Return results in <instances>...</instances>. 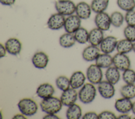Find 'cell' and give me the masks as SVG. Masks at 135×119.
Instances as JSON below:
<instances>
[{
	"label": "cell",
	"instance_id": "6da1fadb",
	"mask_svg": "<svg viewBox=\"0 0 135 119\" xmlns=\"http://www.w3.org/2000/svg\"><path fill=\"white\" fill-rule=\"evenodd\" d=\"M40 105L42 111L46 114L57 113L63 105L60 99L53 96L43 99Z\"/></svg>",
	"mask_w": 135,
	"mask_h": 119
},
{
	"label": "cell",
	"instance_id": "7a4b0ae2",
	"mask_svg": "<svg viewBox=\"0 0 135 119\" xmlns=\"http://www.w3.org/2000/svg\"><path fill=\"white\" fill-rule=\"evenodd\" d=\"M97 94V90L93 84L86 83L84 84L78 93L80 101L84 104H89L93 102Z\"/></svg>",
	"mask_w": 135,
	"mask_h": 119
},
{
	"label": "cell",
	"instance_id": "3957f363",
	"mask_svg": "<svg viewBox=\"0 0 135 119\" xmlns=\"http://www.w3.org/2000/svg\"><path fill=\"white\" fill-rule=\"evenodd\" d=\"M21 113L26 116H32L37 111L38 106L35 101L30 98H24L20 100L17 104Z\"/></svg>",
	"mask_w": 135,
	"mask_h": 119
},
{
	"label": "cell",
	"instance_id": "277c9868",
	"mask_svg": "<svg viewBox=\"0 0 135 119\" xmlns=\"http://www.w3.org/2000/svg\"><path fill=\"white\" fill-rule=\"evenodd\" d=\"M55 8L57 13L64 16H70L75 13L76 5L71 0H57L55 2Z\"/></svg>",
	"mask_w": 135,
	"mask_h": 119
},
{
	"label": "cell",
	"instance_id": "5b68a950",
	"mask_svg": "<svg viewBox=\"0 0 135 119\" xmlns=\"http://www.w3.org/2000/svg\"><path fill=\"white\" fill-rule=\"evenodd\" d=\"M86 74L88 81L93 84H98L102 81L103 77L101 68L96 64H91L88 68Z\"/></svg>",
	"mask_w": 135,
	"mask_h": 119
},
{
	"label": "cell",
	"instance_id": "8992f818",
	"mask_svg": "<svg viewBox=\"0 0 135 119\" xmlns=\"http://www.w3.org/2000/svg\"><path fill=\"white\" fill-rule=\"evenodd\" d=\"M113 64L120 71H124L130 68L131 61L126 54L118 52L113 57Z\"/></svg>",
	"mask_w": 135,
	"mask_h": 119
},
{
	"label": "cell",
	"instance_id": "52a82bcc",
	"mask_svg": "<svg viewBox=\"0 0 135 119\" xmlns=\"http://www.w3.org/2000/svg\"><path fill=\"white\" fill-rule=\"evenodd\" d=\"M94 23L97 27L100 29L108 30L111 25L110 16L104 12L97 13L94 18Z\"/></svg>",
	"mask_w": 135,
	"mask_h": 119
},
{
	"label": "cell",
	"instance_id": "ba28073f",
	"mask_svg": "<svg viewBox=\"0 0 135 119\" xmlns=\"http://www.w3.org/2000/svg\"><path fill=\"white\" fill-rule=\"evenodd\" d=\"M98 90L100 95L105 99L112 98L115 94L114 84L107 80L101 81L98 85Z\"/></svg>",
	"mask_w": 135,
	"mask_h": 119
},
{
	"label": "cell",
	"instance_id": "9c48e42d",
	"mask_svg": "<svg viewBox=\"0 0 135 119\" xmlns=\"http://www.w3.org/2000/svg\"><path fill=\"white\" fill-rule=\"evenodd\" d=\"M81 19L76 15L68 16L65 19L64 28L66 33L74 34L81 27Z\"/></svg>",
	"mask_w": 135,
	"mask_h": 119
},
{
	"label": "cell",
	"instance_id": "30bf717a",
	"mask_svg": "<svg viewBox=\"0 0 135 119\" xmlns=\"http://www.w3.org/2000/svg\"><path fill=\"white\" fill-rule=\"evenodd\" d=\"M65 16L57 13L52 14L47 21L48 28L51 30H59L64 27L65 21Z\"/></svg>",
	"mask_w": 135,
	"mask_h": 119
},
{
	"label": "cell",
	"instance_id": "8fae6325",
	"mask_svg": "<svg viewBox=\"0 0 135 119\" xmlns=\"http://www.w3.org/2000/svg\"><path fill=\"white\" fill-rule=\"evenodd\" d=\"M118 42L116 37L112 36H107L103 38L100 45V50L105 53H112L116 48Z\"/></svg>",
	"mask_w": 135,
	"mask_h": 119
},
{
	"label": "cell",
	"instance_id": "7c38bea8",
	"mask_svg": "<svg viewBox=\"0 0 135 119\" xmlns=\"http://www.w3.org/2000/svg\"><path fill=\"white\" fill-rule=\"evenodd\" d=\"M78 96V94L76 89L71 88L63 91L60 97V100L63 105L69 106L75 103L77 100Z\"/></svg>",
	"mask_w": 135,
	"mask_h": 119
},
{
	"label": "cell",
	"instance_id": "4fadbf2b",
	"mask_svg": "<svg viewBox=\"0 0 135 119\" xmlns=\"http://www.w3.org/2000/svg\"><path fill=\"white\" fill-rule=\"evenodd\" d=\"M49 61L48 56L44 52H37L33 56L32 62L33 66L40 69H44L47 66Z\"/></svg>",
	"mask_w": 135,
	"mask_h": 119
},
{
	"label": "cell",
	"instance_id": "5bb4252c",
	"mask_svg": "<svg viewBox=\"0 0 135 119\" xmlns=\"http://www.w3.org/2000/svg\"><path fill=\"white\" fill-rule=\"evenodd\" d=\"M7 52L10 55L16 56L18 55L22 50V43L16 38H10L5 43Z\"/></svg>",
	"mask_w": 135,
	"mask_h": 119
},
{
	"label": "cell",
	"instance_id": "9a60e30c",
	"mask_svg": "<svg viewBox=\"0 0 135 119\" xmlns=\"http://www.w3.org/2000/svg\"><path fill=\"white\" fill-rule=\"evenodd\" d=\"M132 103L131 99L122 97L116 100L114 107L118 112L121 114L128 113L132 110Z\"/></svg>",
	"mask_w": 135,
	"mask_h": 119
},
{
	"label": "cell",
	"instance_id": "2e32d148",
	"mask_svg": "<svg viewBox=\"0 0 135 119\" xmlns=\"http://www.w3.org/2000/svg\"><path fill=\"white\" fill-rule=\"evenodd\" d=\"M92 9L91 6L85 2H80L76 5V15L81 19H87L90 18Z\"/></svg>",
	"mask_w": 135,
	"mask_h": 119
},
{
	"label": "cell",
	"instance_id": "e0dca14e",
	"mask_svg": "<svg viewBox=\"0 0 135 119\" xmlns=\"http://www.w3.org/2000/svg\"><path fill=\"white\" fill-rule=\"evenodd\" d=\"M100 51V49H99L98 46L91 45L85 48L83 50L82 53V58L86 61H93L95 60L99 55Z\"/></svg>",
	"mask_w": 135,
	"mask_h": 119
},
{
	"label": "cell",
	"instance_id": "ac0fdd59",
	"mask_svg": "<svg viewBox=\"0 0 135 119\" xmlns=\"http://www.w3.org/2000/svg\"><path fill=\"white\" fill-rule=\"evenodd\" d=\"M55 89L53 86L49 83H44L40 84L36 89L37 95L41 99H46L53 96Z\"/></svg>",
	"mask_w": 135,
	"mask_h": 119
},
{
	"label": "cell",
	"instance_id": "d6986e66",
	"mask_svg": "<svg viewBox=\"0 0 135 119\" xmlns=\"http://www.w3.org/2000/svg\"><path fill=\"white\" fill-rule=\"evenodd\" d=\"M85 79V76L82 71H76L73 72L70 78L71 88L74 89L81 88L84 84Z\"/></svg>",
	"mask_w": 135,
	"mask_h": 119
},
{
	"label": "cell",
	"instance_id": "ffe728a7",
	"mask_svg": "<svg viewBox=\"0 0 135 119\" xmlns=\"http://www.w3.org/2000/svg\"><path fill=\"white\" fill-rule=\"evenodd\" d=\"M103 31L98 28L91 30L89 34V42L91 45L98 46L104 38Z\"/></svg>",
	"mask_w": 135,
	"mask_h": 119
},
{
	"label": "cell",
	"instance_id": "44dd1931",
	"mask_svg": "<svg viewBox=\"0 0 135 119\" xmlns=\"http://www.w3.org/2000/svg\"><path fill=\"white\" fill-rule=\"evenodd\" d=\"M120 70L114 66L110 67L107 68L105 76L107 80L113 84H117L120 79Z\"/></svg>",
	"mask_w": 135,
	"mask_h": 119
},
{
	"label": "cell",
	"instance_id": "7402d4cb",
	"mask_svg": "<svg viewBox=\"0 0 135 119\" xmlns=\"http://www.w3.org/2000/svg\"><path fill=\"white\" fill-rule=\"evenodd\" d=\"M95 61V64L101 68H108L113 64V57L108 53H100Z\"/></svg>",
	"mask_w": 135,
	"mask_h": 119
},
{
	"label": "cell",
	"instance_id": "603a6c76",
	"mask_svg": "<svg viewBox=\"0 0 135 119\" xmlns=\"http://www.w3.org/2000/svg\"><path fill=\"white\" fill-rule=\"evenodd\" d=\"M133 42L125 38L118 42L116 49L118 53L127 54L133 50Z\"/></svg>",
	"mask_w": 135,
	"mask_h": 119
},
{
	"label": "cell",
	"instance_id": "cb8c5ba5",
	"mask_svg": "<svg viewBox=\"0 0 135 119\" xmlns=\"http://www.w3.org/2000/svg\"><path fill=\"white\" fill-rule=\"evenodd\" d=\"M66 116L68 119H79L82 116V110L80 105L74 103L69 106L66 110Z\"/></svg>",
	"mask_w": 135,
	"mask_h": 119
},
{
	"label": "cell",
	"instance_id": "d4e9b609",
	"mask_svg": "<svg viewBox=\"0 0 135 119\" xmlns=\"http://www.w3.org/2000/svg\"><path fill=\"white\" fill-rule=\"evenodd\" d=\"M75 39L73 34L66 33L62 35L59 38V44L63 48H68L72 47L75 43Z\"/></svg>",
	"mask_w": 135,
	"mask_h": 119
},
{
	"label": "cell",
	"instance_id": "484cf974",
	"mask_svg": "<svg viewBox=\"0 0 135 119\" xmlns=\"http://www.w3.org/2000/svg\"><path fill=\"white\" fill-rule=\"evenodd\" d=\"M110 0H92L91 3L92 10L95 13L104 12L108 7Z\"/></svg>",
	"mask_w": 135,
	"mask_h": 119
},
{
	"label": "cell",
	"instance_id": "4316f807",
	"mask_svg": "<svg viewBox=\"0 0 135 119\" xmlns=\"http://www.w3.org/2000/svg\"><path fill=\"white\" fill-rule=\"evenodd\" d=\"M89 34L88 30L83 27H80L73 34L76 41L81 44H84L89 41Z\"/></svg>",
	"mask_w": 135,
	"mask_h": 119
},
{
	"label": "cell",
	"instance_id": "83f0119b",
	"mask_svg": "<svg viewBox=\"0 0 135 119\" xmlns=\"http://www.w3.org/2000/svg\"><path fill=\"white\" fill-rule=\"evenodd\" d=\"M120 92L123 98L132 99L135 98V85L134 84H126L123 85Z\"/></svg>",
	"mask_w": 135,
	"mask_h": 119
},
{
	"label": "cell",
	"instance_id": "f1b7e54d",
	"mask_svg": "<svg viewBox=\"0 0 135 119\" xmlns=\"http://www.w3.org/2000/svg\"><path fill=\"white\" fill-rule=\"evenodd\" d=\"M111 25L116 27L119 28L121 27L124 20V17L123 14L118 11L113 12L110 15Z\"/></svg>",
	"mask_w": 135,
	"mask_h": 119
},
{
	"label": "cell",
	"instance_id": "f546056e",
	"mask_svg": "<svg viewBox=\"0 0 135 119\" xmlns=\"http://www.w3.org/2000/svg\"><path fill=\"white\" fill-rule=\"evenodd\" d=\"M55 84L58 89L62 91H64L70 88V82L66 77L61 75L58 77L55 80Z\"/></svg>",
	"mask_w": 135,
	"mask_h": 119
},
{
	"label": "cell",
	"instance_id": "4dcf8cb0",
	"mask_svg": "<svg viewBox=\"0 0 135 119\" xmlns=\"http://www.w3.org/2000/svg\"><path fill=\"white\" fill-rule=\"evenodd\" d=\"M117 4L121 9L126 12L135 8V0H117Z\"/></svg>",
	"mask_w": 135,
	"mask_h": 119
},
{
	"label": "cell",
	"instance_id": "1f68e13d",
	"mask_svg": "<svg viewBox=\"0 0 135 119\" xmlns=\"http://www.w3.org/2000/svg\"><path fill=\"white\" fill-rule=\"evenodd\" d=\"M122 79L126 84H134L135 71L134 70L128 69L124 70L122 73Z\"/></svg>",
	"mask_w": 135,
	"mask_h": 119
},
{
	"label": "cell",
	"instance_id": "d6a6232c",
	"mask_svg": "<svg viewBox=\"0 0 135 119\" xmlns=\"http://www.w3.org/2000/svg\"><path fill=\"white\" fill-rule=\"evenodd\" d=\"M123 34L126 39L135 42V26L127 25L123 30Z\"/></svg>",
	"mask_w": 135,
	"mask_h": 119
},
{
	"label": "cell",
	"instance_id": "836d02e7",
	"mask_svg": "<svg viewBox=\"0 0 135 119\" xmlns=\"http://www.w3.org/2000/svg\"><path fill=\"white\" fill-rule=\"evenodd\" d=\"M124 20L128 25L135 26V10L127 12L124 16Z\"/></svg>",
	"mask_w": 135,
	"mask_h": 119
},
{
	"label": "cell",
	"instance_id": "e575fe53",
	"mask_svg": "<svg viewBox=\"0 0 135 119\" xmlns=\"http://www.w3.org/2000/svg\"><path fill=\"white\" fill-rule=\"evenodd\" d=\"M99 119H115L117 118L114 113L109 111H104L99 115Z\"/></svg>",
	"mask_w": 135,
	"mask_h": 119
},
{
	"label": "cell",
	"instance_id": "d590c367",
	"mask_svg": "<svg viewBox=\"0 0 135 119\" xmlns=\"http://www.w3.org/2000/svg\"><path fill=\"white\" fill-rule=\"evenodd\" d=\"M82 118L83 119H98L99 116L95 112H88L85 113Z\"/></svg>",
	"mask_w": 135,
	"mask_h": 119
},
{
	"label": "cell",
	"instance_id": "8d00e7d4",
	"mask_svg": "<svg viewBox=\"0 0 135 119\" xmlns=\"http://www.w3.org/2000/svg\"><path fill=\"white\" fill-rule=\"evenodd\" d=\"M16 0H0L1 3L5 6H11L14 4Z\"/></svg>",
	"mask_w": 135,
	"mask_h": 119
},
{
	"label": "cell",
	"instance_id": "74e56055",
	"mask_svg": "<svg viewBox=\"0 0 135 119\" xmlns=\"http://www.w3.org/2000/svg\"><path fill=\"white\" fill-rule=\"evenodd\" d=\"M6 51L7 50L5 48V46H4L2 44H0V58H1L6 56Z\"/></svg>",
	"mask_w": 135,
	"mask_h": 119
},
{
	"label": "cell",
	"instance_id": "f35d334b",
	"mask_svg": "<svg viewBox=\"0 0 135 119\" xmlns=\"http://www.w3.org/2000/svg\"><path fill=\"white\" fill-rule=\"evenodd\" d=\"M43 118L44 119H59L60 117L57 116L55 114H47L46 115H45Z\"/></svg>",
	"mask_w": 135,
	"mask_h": 119
},
{
	"label": "cell",
	"instance_id": "ab89813d",
	"mask_svg": "<svg viewBox=\"0 0 135 119\" xmlns=\"http://www.w3.org/2000/svg\"><path fill=\"white\" fill-rule=\"evenodd\" d=\"M117 118L119 119H131V117L128 114V113H122L121 115H119Z\"/></svg>",
	"mask_w": 135,
	"mask_h": 119
},
{
	"label": "cell",
	"instance_id": "60d3db41",
	"mask_svg": "<svg viewBox=\"0 0 135 119\" xmlns=\"http://www.w3.org/2000/svg\"><path fill=\"white\" fill-rule=\"evenodd\" d=\"M13 119H25L26 118V117H25V115L21 113V114H17L15 115L13 117Z\"/></svg>",
	"mask_w": 135,
	"mask_h": 119
},
{
	"label": "cell",
	"instance_id": "b9f144b4",
	"mask_svg": "<svg viewBox=\"0 0 135 119\" xmlns=\"http://www.w3.org/2000/svg\"><path fill=\"white\" fill-rule=\"evenodd\" d=\"M131 111L132 113L135 115V101L132 103V107Z\"/></svg>",
	"mask_w": 135,
	"mask_h": 119
},
{
	"label": "cell",
	"instance_id": "7bdbcfd3",
	"mask_svg": "<svg viewBox=\"0 0 135 119\" xmlns=\"http://www.w3.org/2000/svg\"><path fill=\"white\" fill-rule=\"evenodd\" d=\"M133 51L135 52V42H133Z\"/></svg>",
	"mask_w": 135,
	"mask_h": 119
},
{
	"label": "cell",
	"instance_id": "ee69618b",
	"mask_svg": "<svg viewBox=\"0 0 135 119\" xmlns=\"http://www.w3.org/2000/svg\"><path fill=\"white\" fill-rule=\"evenodd\" d=\"M134 118H135V117H134Z\"/></svg>",
	"mask_w": 135,
	"mask_h": 119
}]
</instances>
